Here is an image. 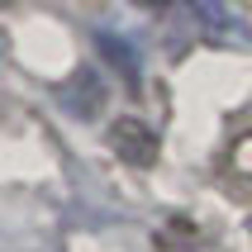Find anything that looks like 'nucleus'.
Returning a JSON list of instances; mask_svg holds the SVG:
<instances>
[{"instance_id":"obj_3","label":"nucleus","mask_w":252,"mask_h":252,"mask_svg":"<svg viewBox=\"0 0 252 252\" xmlns=\"http://www.w3.org/2000/svg\"><path fill=\"white\" fill-rule=\"evenodd\" d=\"M248 228H252V219H248Z\"/></svg>"},{"instance_id":"obj_2","label":"nucleus","mask_w":252,"mask_h":252,"mask_svg":"<svg viewBox=\"0 0 252 252\" xmlns=\"http://www.w3.org/2000/svg\"><path fill=\"white\" fill-rule=\"evenodd\" d=\"M228 171H233L238 181L252 186V133H243V138L228 148Z\"/></svg>"},{"instance_id":"obj_1","label":"nucleus","mask_w":252,"mask_h":252,"mask_svg":"<svg viewBox=\"0 0 252 252\" xmlns=\"http://www.w3.org/2000/svg\"><path fill=\"white\" fill-rule=\"evenodd\" d=\"M110 148L128 167H153L157 162V133L143 124V119H133V114H124V119L110 124Z\"/></svg>"}]
</instances>
